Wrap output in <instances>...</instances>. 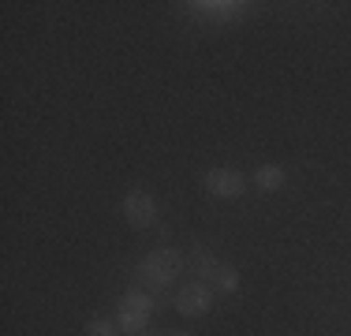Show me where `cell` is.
<instances>
[{
  "instance_id": "1",
  "label": "cell",
  "mask_w": 351,
  "mask_h": 336,
  "mask_svg": "<svg viewBox=\"0 0 351 336\" xmlns=\"http://www.w3.org/2000/svg\"><path fill=\"white\" fill-rule=\"evenodd\" d=\"M183 265L187 262H183V254L176 247H157V250H149V254L142 258L135 273H138V284L154 296V291L172 288V280L183 273Z\"/></svg>"
},
{
  "instance_id": "2",
  "label": "cell",
  "mask_w": 351,
  "mask_h": 336,
  "mask_svg": "<svg viewBox=\"0 0 351 336\" xmlns=\"http://www.w3.org/2000/svg\"><path fill=\"white\" fill-rule=\"evenodd\" d=\"M149 314H154V296L142 288H131L120 296V307H116V325H120L123 336H138L146 333Z\"/></svg>"
},
{
  "instance_id": "3",
  "label": "cell",
  "mask_w": 351,
  "mask_h": 336,
  "mask_svg": "<svg viewBox=\"0 0 351 336\" xmlns=\"http://www.w3.org/2000/svg\"><path fill=\"white\" fill-rule=\"evenodd\" d=\"M202 191L217 202H236V198L247 195V176L239 172V168H224V165L206 168L202 172Z\"/></svg>"
},
{
  "instance_id": "4",
  "label": "cell",
  "mask_w": 351,
  "mask_h": 336,
  "mask_svg": "<svg viewBox=\"0 0 351 336\" xmlns=\"http://www.w3.org/2000/svg\"><path fill=\"white\" fill-rule=\"evenodd\" d=\"M187 8L191 19H202V23H217V27H232L247 15V0H191Z\"/></svg>"
},
{
  "instance_id": "5",
  "label": "cell",
  "mask_w": 351,
  "mask_h": 336,
  "mask_svg": "<svg viewBox=\"0 0 351 336\" xmlns=\"http://www.w3.org/2000/svg\"><path fill=\"white\" fill-rule=\"evenodd\" d=\"M213 310V288L206 280H187L176 291V314L180 317H206Z\"/></svg>"
},
{
  "instance_id": "6",
  "label": "cell",
  "mask_w": 351,
  "mask_h": 336,
  "mask_svg": "<svg viewBox=\"0 0 351 336\" xmlns=\"http://www.w3.org/2000/svg\"><path fill=\"white\" fill-rule=\"evenodd\" d=\"M120 213H123V221H128L131 228L142 232V228H149V224L157 221V198L149 195V191L135 187V191H128V195H123Z\"/></svg>"
},
{
  "instance_id": "7",
  "label": "cell",
  "mask_w": 351,
  "mask_h": 336,
  "mask_svg": "<svg viewBox=\"0 0 351 336\" xmlns=\"http://www.w3.org/2000/svg\"><path fill=\"white\" fill-rule=\"evenodd\" d=\"M250 183H254V191H262V195H277V191L288 187V168L284 165H258L254 176H250Z\"/></svg>"
},
{
  "instance_id": "8",
  "label": "cell",
  "mask_w": 351,
  "mask_h": 336,
  "mask_svg": "<svg viewBox=\"0 0 351 336\" xmlns=\"http://www.w3.org/2000/svg\"><path fill=\"white\" fill-rule=\"evenodd\" d=\"M187 269H191V276L213 284V276H217V269H221V262H217V258H213L206 247H195V250H191V258H187Z\"/></svg>"
},
{
  "instance_id": "9",
  "label": "cell",
  "mask_w": 351,
  "mask_h": 336,
  "mask_svg": "<svg viewBox=\"0 0 351 336\" xmlns=\"http://www.w3.org/2000/svg\"><path fill=\"white\" fill-rule=\"evenodd\" d=\"M213 288L224 291V296H232V291L239 288V269L236 265H221V269H217V276H213Z\"/></svg>"
},
{
  "instance_id": "10",
  "label": "cell",
  "mask_w": 351,
  "mask_h": 336,
  "mask_svg": "<svg viewBox=\"0 0 351 336\" xmlns=\"http://www.w3.org/2000/svg\"><path fill=\"white\" fill-rule=\"evenodd\" d=\"M120 325H112V317H90L86 322V336H116Z\"/></svg>"
},
{
  "instance_id": "11",
  "label": "cell",
  "mask_w": 351,
  "mask_h": 336,
  "mask_svg": "<svg viewBox=\"0 0 351 336\" xmlns=\"http://www.w3.org/2000/svg\"><path fill=\"white\" fill-rule=\"evenodd\" d=\"M161 336H191V333H161Z\"/></svg>"
}]
</instances>
